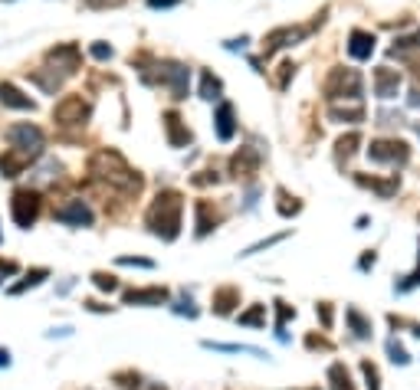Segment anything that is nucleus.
<instances>
[{"instance_id":"3","label":"nucleus","mask_w":420,"mask_h":390,"mask_svg":"<svg viewBox=\"0 0 420 390\" xmlns=\"http://www.w3.org/2000/svg\"><path fill=\"white\" fill-rule=\"evenodd\" d=\"M361 82L358 69H332V76L325 79V99L335 102V99H352V102H361Z\"/></svg>"},{"instance_id":"37","label":"nucleus","mask_w":420,"mask_h":390,"mask_svg":"<svg viewBox=\"0 0 420 390\" xmlns=\"http://www.w3.org/2000/svg\"><path fill=\"white\" fill-rule=\"evenodd\" d=\"M286 237H289V233H276V237H269V239H259V243H253V247H249L247 253H240V256H253V253H263V249L276 247V243H283Z\"/></svg>"},{"instance_id":"33","label":"nucleus","mask_w":420,"mask_h":390,"mask_svg":"<svg viewBox=\"0 0 420 390\" xmlns=\"http://www.w3.org/2000/svg\"><path fill=\"white\" fill-rule=\"evenodd\" d=\"M276 69H279V72H276V76H273V85H276V89H279V92H283L286 85H289V79L296 76V63H289V60H286V63H279V66H276Z\"/></svg>"},{"instance_id":"9","label":"nucleus","mask_w":420,"mask_h":390,"mask_svg":"<svg viewBox=\"0 0 420 390\" xmlns=\"http://www.w3.org/2000/svg\"><path fill=\"white\" fill-rule=\"evenodd\" d=\"M368 158L377 164H407L411 161V148L397 138H381V141H371Z\"/></svg>"},{"instance_id":"7","label":"nucleus","mask_w":420,"mask_h":390,"mask_svg":"<svg viewBox=\"0 0 420 390\" xmlns=\"http://www.w3.org/2000/svg\"><path fill=\"white\" fill-rule=\"evenodd\" d=\"M7 141L14 144L17 151H26L30 158H40V154H43V131H40L36 125H30V121H23V125H10Z\"/></svg>"},{"instance_id":"34","label":"nucleus","mask_w":420,"mask_h":390,"mask_svg":"<svg viewBox=\"0 0 420 390\" xmlns=\"http://www.w3.org/2000/svg\"><path fill=\"white\" fill-rule=\"evenodd\" d=\"M407 50H420V30L414 36H401V40H394L391 56H401V53H407Z\"/></svg>"},{"instance_id":"22","label":"nucleus","mask_w":420,"mask_h":390,"mask_svg":"<svg viewBox=\"0 0 420 390\" xmlns=\"http://www.w3.org/2000/svg\"><path fill=\"white\" fill-rule=\"evenodd\" d=\"M355 180H358L361 187H371V190H375V194H381V197H394L397 194V178L377 180V178H368V174H355Z\"/></svg>"},{"instance_id":"23","label":"nucleus","mask_w":420,"mask_h":390,"mask_svg":"<svg viewBox=\"0 0 420 390\" xmlns=\"http://www.w3.org/2000/svg\"><path fill=\"white\" fill-rule=\"evenodd\" d=\"M207 351H220V354H253V357H266V351L253 348V345H220V341H204Z\"/></svg>"},{"instance_id":"46","label":"nucleus","mask_w":420,"mask_h":390,"mask_svg":"<svg viewBox=\"0 0 420 390\" xmlns=\"http://www.w3.org/2000/svg\"><path fill=\"white\" fill-rule=\"evenodd\" d=\"M119 4H125V0H86L89 10H105V7H119Z\"/></svg>"},{"instance_id":"16","label":"nucleus","mask_w":420,"mask_h":390,"mask_svg":"<svg viewBox=\"0 0 420 390\" xmlns=\"http://www.w3.org/2000/svg\"><path fill=\"white\" fill-rule=\"evenodd\" d=\"M214 125H217V138H220V141H233V135H237V112H233L230 102L217 105Z\"/></svg>"},{"instance_id":"32","label":"nucleus","mask_w":420,"mask_h":390,"mask_svg":"<svg viewBox=\"0 0 420 390\" xmlns=\"http://www.w3.org/2000/svg\"><path fill=\"white\" fill-rule=\"evenodd\" d=\"M358 144H361V135L358 131H352V135H345V138H338V158H352L355 151H358Z\"/></svg>"},{"instance_id":"48","label":"nucleus","mask_w":420,"mask_h":390,"mask_svg":"<svg viewBox=\"0 0 420 390\" xmlns=\"http://www.w3.org/2000/svg\"><path fill=\"white\" fill-rule=\"evenodd\" d=\"M20 266L14 263V259H0V276H17Z\"/></svg>"},{"instance_id":"27","label":"nucleus","mask_w":420,"mask_h":390,"mask_svg":"<svg viewBox=\"0 0 420 390\" xmlns=\"http://www.w3.org/2000/svg\"><path fill=\"white\" fill-rule=\"evenodd\" d=\"M345 318H348V325H352V331H355V338H371V322L368 318H365V315L358 312V308H348V312H345Z\"/></svg>"},{"instance_id":"50","label":"nucleus","mask_w":420,"mask_h":390,"mask_svg":"<svg viewBox=\"0 0 420 390\" xmlns=\"http://www.w3.org/2000/svg\"><path fill=\"white\" fill-rule=\"evenodd\" d=\"M181 0H148V7L151 10H164V7H178Z\"/></svg>"},{"instance_id":"24","label":"nucleus","mask_w":420,"mask_h":390,"mask_svg":"<svg viewBox=\"0 0 420 390\" xmlns=\"http://www.w3.org/2000/svg\"><path fill=\"white\" fill-rule=\"evenodd\" d=\"M328 115H332V121H348V125H358V121H365V109H361V102H355L352 109H342V105H332L328 109Z\"/></svg>"},{"instance_id":"30","label":"nucleus","mask_w":420,"mask_h":390,"mask_svg":"<svg viewBox=\"0 0 420 390\" xmlns=\"http://www.w3.org/2000/svg\"><path fill=\"white\" fill-rule=\"evenodd\" d=\"M273 305H276V335H279V341H286L283 328H286V322H289V318H296V308L286 305V302H273Z\"/></svg>"},{"instance_id":"20","label":"nucleus","mask_w":420,"mask_h":390,"mask_svg":"<svg viewBox=\"0 0 420 390\" xmlns=\"http://www.w3.org/2000/svg\"><path fill=\"white\" fill-rule=\"evenodd\" d=\"M194 213H198V237H207L210 229H217V223H220V210H217L210 200H198L194 204Z\"/></svg>"},{"instance_id":"5","label":"nucleus","mask_w":420,"mask_h":390,"mask_svg":"<svg viewBox=\"0 0 420 390\" xmlns=\"http://www.w3.org/2000/svg\"><path fill=\"white\" fill-rule=\"evenodd\" d=\"M89 115H92V105H89L82 95H66V99L53 109V119H56V125H63V128L86 125Z\"/></svg>"},{"instance_id":"18","label":"nucleus","mask_w":420,"mask_h":390,"mask_svg":"<svg viewBox=\"0 0 420 390\" xmlns=\"http://www.w3.org/2000/svg\"><path fill=\"white\" fill-rule=\"evenodd\" d=\"M0 105H7V109H17V112H33L36 102L30 95H23L14 82H0Z\"/></svg>"},{"instance_id":"11","label":"nucleus","mask_w":420,"mask_h":390,"mask_svg":"<svg viewBox=\"0 0 420 390\" xmlns=\"http://www.w3.org/2000/svg\"><path fill=\"white\" fill-rule=\"evenodd\" d=\"M46 63H50L53 69H60L63 76H76V72H79V50L72 46V43L56 46V50L46 53Z\"/></svg>"},{"instance_id":"35","label":"nucleus","mask_w":420,"mask_h":390,"mask_svg":"<svg viewBox=\"0 0 420 390\" xmlns=\"http://www.w3.org/2000/svg\"><path fill=\"white\" fill-rule=\"evenodd\" d=\"M92 286L99 288V292H115V288H119V279L109 276V272H92Z\"/></svg>"},{"instance_id":"14","label":"nucleus","mask_w":420,"mask_h":390,"mask_svg":"<svg viewBox=\"0 0 420 390\" xmlns=\"http://www.w3.org/2000/svg\"><path fill=\"white\" fill-rule=\"evenodd\" d=\"M401 92V72L391 66L375 69V95L377 99H397Z\"/></svg>"},{"instance_id":"55","label":"nucleus","mask_w":420,"mask_h":390,"mask_svg":"<svg viewBox=\"0 0 420 390\" xmlns=\"http://www.w3.org/2000/svg\"><path fill=\"white\" fill-rule=\"evenodd\" d=\"M145 390H168V387H164V384H148Z\"/></svg>"},{"instance_id":"44","label":"nucleus","mask_w":420,"mask_h":390,"mask_svg":"<svg viewBox=\"0 0 420 390\" xmlns=\"http://www.w3.org/2000/svg\"><path fill=\"white\" fill-rule=\"evenodd\" d=\"M417 286H420V266L404 282H397V292H411V288H417Z\"/></svg>"},{"instance_id":"45","label":"nucleus","mask_w":420,"mask_h":390,"mask_svg":"<svg viewBox=\"0 0 420 390\" xmlns=\"http://www.w3.org/2000/svg\"><path fill=\"white\" fill-rule=\"evenodd\" d=\"M316 315L322 318V328H332V305H328V302H318Z\"/></svg>"},{"instance_id":"38","label":"nucleus","mask_w":420,"mask_h":390,"mask_svg":"<svg viewBox=\"0 0 420 390\" xmlns=\"http://www.w3.org/2000/svg\"><path fill=\"white\" fill-rule=\"evenodd\" d=\"M361 374L368 381V390H381V377H377V367L371 361H361Z\"/></svg>"},{"instance_id":"53","label":"nucleus","mask_w":420,"mask_h":390,"mask_svg":"<svg viewBox=\"0 0 420 390\" xmlns=\"http://www.w3.org/2000/svg\"><path fill=\"white\" fill-rule=\"evenodd\" d=\"M0 367H10V351L0 348Z\"/></svg>"},{"instance_id":"36","label":"nucleus","mask_w":420,"mask_h":390,"mask_svg":"<svg viewBox=\"0 0 420 390\" xmlns=\"http://www.w3.org/2000/svg\"><path fill=\"white\" fill-rule=\"evenodd\" d=\"M387 354H391V361H394V364H407V361H411V357H407V351H404V345L397 338H391L387 341Z\"/></svg>"},{"instance_id":"43","label":"nucleus","mask_w":420,"mask_h":390,"mask_svg":"<svg viewBox=\"0 0 420 390\" xmlns=\"http://www.w3.org/2000/svg\"><path fill=\"white\" fill-rule=\"evenodd\" d=\"M306 348L309 351H332V341L318 338V335H309V338H306Z\"/></svg>"},{"instance_id":"10","label":"nucleus","mask_w":420,"mask_h":390,"mask_svg":"<svg viewBox=\"0 0 420 390\" xmlns=\"http://www.w3.org/2000/svg\"><path fill=\"white\" fill-rule=\"evenodd\" d=\"M53 217L60 223H66V227H92L95 220V213L89 210L86 200H66V204H60L53 210Z\"/></svg>"},{"instance_id":"47","label":"nucleus","mask_w":420,"mask_h":390,"mask_svg":"<svg viewBox=\"0 0 420 390\" xmlns=\"http://www.w3.org/2000/svg\"><path fill=\"white\" fill-rule=\"evenodd\" d=\"M115 384H122V387H138V374H115Z\"/></svg>"},{"instance_id":"31","label":"nucleus","mask_w":420,"mask_h":390,"mask_svg":"<svg viewBox=\"0 0 420 390\" xmlns=\"http://www.w3.org/2000/svg\"><path fill=\"white\" fill-rule=\"evenodd\" d=\"M240 325H253V328H259V325H266V305H249L247 312H240V318H237Z\"/></svg>"},{"instance_id":"42","label":"nucleus","mask_w":420,"mask_h":390,"mask_svg":"<svg viewBox=\"0 0 420 390\" xmlns=\"http://www.w3.org/2000/svg\"><path fill=\"white\" fill-rule=\"evenodd\" d=\"M92 60H99V63H105V60H112V46L109 43H92Z\"/></svg>"},{"instance_id":"15","label":"nucleus","mask_w":420,"mask_h":390,"mask_svg":"<svg viewBox=\"0 0 420 390\" xmlns=\"http://www.w3.org/2000/svg\"><path fill=\"white\" fill-rule=\"evenodd\" d=\"M164 135H168V144L171 148H184L190 144V128L184 125L178 112H164Z\"/></svg>"},{"instance_id":"51","label":"nucleus","mask_w":420,"mask_h":390,"mask_svg":"<svg viewBox=\"0 0 420 390\" xmlns=\"http://www.w3.org/2000/svg\"><path fill=\"white\" fill-rule=\"evenodd\" d=\"M247 36H240V40H227V50H243V46H247Z\"/></svg>"},{"instance_id":"28","label":"nucleus","mask_w":420,"mask_h":390,"mask_svg":"<svg viewBox=\"0 0 420 390\" xmlns=\"http://www.w3.org/2000/svg\"><path fill=\"white\" fill-rule=\"evenodd\" d=\"M276 200H279V204H276V210H279V217H296V213L302 210L299 197H289V190H283V187L276 190Z\"/></svg>"},{"instance_id":"56","label":"nucleus","mask_w":420,"mask_h":390,"mask_svg":"<svg viewBox=\"0 0 420 390\" xmlns=\"http://www.w3.org/2000/svg\"><path fill=\"white\" fill-rule=\"evenodd\" d=\"M309 390H318V387H309Z\"/></svg>"},{"instance_id":"19","label":"nucleus","mask_w":420,"mask_h":390,"mask_svg":"<svg viewBox=\"0 0 420 390\" xmlns=\"http://www.w3.org/2000/svg\"><path fill=\"white\" fill-rule=\"evenodd\" d=\"M371 53H375V33L352 30V36H348V56L352 60H371Z\"/></svg>"},{"instance_id":"49","label":"nucleus","mask_w":420,"mask_h":390,"mask_svg":"<svg viewBox=\"0 0 420 390\" xmlns=\"http://www.w3.org/2000/svg\"><path fill=\"white\" fill-rule=\"evenodd\" d=\"M375 263H377V256L375 253H365V256H361V263H358V269L368 272V269H375Z\"/></svg>"},{"instance_id":"41","label":"nucleus","mask_w":420,"mask_h":390,"mask_svg":"<svg viewBox=\"0 0 420 390\" xmlns=\"http://www.w3.org/2000/svg\"><path fill=\"white\" fill-rule=\"evenodd\" d=\"M217 170H200V174H194V178H190V184L194 187H207V184H217Z\"/></svg>"},{"instance_id":"52","label":"nucleus","mask_w":420,"mask_h":390,"mask_svg":"<svg viewBox=\"0 0 420 390\" xmlns=\"http://www.w3.org/2000/svg\"><path fill=\"white\" fill-rule=\"evenodd\" d=\"M82 305H86L89 312H112L109 305H99V302H82Z\"/></svg>"},{"instance_id":"4","label":"nucleus","mask_w":420,"mask_h":390,"mask_svg":"<svg viewBox=\"0 0 420 390\" xmlns=\"http://www.w3.org/2000/svg\"><path fill=\"white\" fill-rule=\"evenodd\" d=\"M40 210H43V200H40L36 190H30V187L14 190V197H10V217H14V223H17L20 229L33 227L36 217H40Z\"/></svg>"},{"instance_id":"6","label":"nucleus","mask_w":420,"mask_h":390,"mask_svg":"<svg viewBox=\"0 0 420 390\" xmlns=\"http://www.w3.org/2000/svg\"><path fill=\"white\" fill-rule=\"evenodd\" d=\"M158 72H155V82H161V85H168L171 89V95L174 99H188V82H190V69L188 66H181V63H158Z\"/></svg>"},{"instance_id":"13","label":"nucleus","mask_w":420,"mask_h":390,"mask_svg":"<svg viewBox=\"0 0 420 390\" xmlns=\"http://www.w3.org/2000/svg\"><path fill=\"white\" fill-rule=\"evenodd\" d=\"M168 288L164 286H151V288H129L125 296H122V302L125 305H164L168 302Z\"/></svg>"},{"instance_id":"29","label":"nucleus","mask_w":420,"mask_h":390,"mask_svg":"<svg viewBox=\"0 0 420 390\" xmlns=\"http://www.w3.org/2000/svg\"><path fill=\"white\" fill-rule=\"evenodd\" d=\"M43 279H50V269H33L30 276H26L23 282H17V286H10V296H23L26 288H36Z\"/></svg>"},{"instance_id":"54","label":"nucleus","mask_w":420,"mask_h":390,"mask_svg":"<svg viewBox=\"0 0 420 390\" xmlns=\"http://www.w3.org/2000/svg\"><path fill=\"white\" fill-rule=\"evenodd\" d=\"M411 105H414V109H420V89H414V92H411Z\"/></svg>"},{"instance_id":"26","label":"nucleus","mask_w":420,"mask_h":390,"mask_svg":"<svg viewBox=\"0 0 420 390\" xmlns=\"http://www.w3.org/2000/svg\"><path fill=\"white\" fill-rule=\"evenodd\" d=\"M328 384H332V390H355L352 374H348V367H345V364H332V367H328Z\"/></svg>"},{"instance_id":"12","label":"nucleus","mask_w":420,"mask_h":390,"mask_svg":"<svg viewBox=\"0 0 420 390\" xmlns=\"http://www.w3.org/2000/svg\"><path fill=\"white\" fill-rule=\"evenodd\" d=\"M259 164H263V158H259L257 148H240L230 158V174L233 178H253L259 170Z\"/></svg>"},{"instance_id":"17","label":"nucleus","mask_w":420,"mask_h":390,"mask_svg":"<svg viewBox=\"0 0 420 390\" xmlns=\"http://www.w3.org/2000/svg\"><path fill=\"white\" fill-rule=\"evenodd\" d=\"M30 161H36V158H30L26 151H17V148H10V151L0 154V174H4V178H20Z\"/></svg>"},{"instance_id":"39","label":"nucleus","mask_w":420,"mask_h":390,"mask_svg":"<svg viewBox=\"0 0 420 390\" xmlns=\"http://www.w3.org/2000/svg\"><path fill=\"white\" fill-rule=\"evenodd\" d=\"M174 315H188V318H198V305H194V302H190V296H184V298H181V302H174Z\"/></svg>"},{"instance_id":"25","label":"nucleus","mask_w":420,"mask_h":390,"mask_svg":"<svg viewBox=\"0 0 420 390\" xmlns=\"http://www.w3.org/2000/svg\"><path fill=\"white\" fill-rule=\"evenodd\" d=\"M223 95V82L214 76V72H200V99H207V102H214V99H220Z\"/></svg>"},{"instance_id":"8","label":"nucleus","mask_w":420,"mask_h":390,"mask_svg":"<svg viewBox=\"0 0 420 390\" xmlns=\"http://www.w3.org/2000/svg\"><path fill=\"white\" fill-rule=\"evenodd\" d=\"M318 23H322V20H316V23H309V26H279V30H273V33H266L263 56H273V53L283 50V46H296V43L306 40V36H309Z\"/></svg>"},{"instance_id":"21","label":"nucleus","mask_w":420,"mask_h":390,"mask_svg":"<svg viewBox=\"0 0 420 390\" xmlns=\"http://www.w3.org/2000/svg\"><path fill=\"white\" fill-rule=\"evenodd\" d=\"M237 305H240V288L223 286V288H217L214 292V312L217 315H230Z\"/></svg>"},{"instance_id":"40","label":"nucleus","mask_w":420,"mask_h":390,"mask_svg":"<svg viewBox=\"0 0 420 390\" xmlns=\"http://www.w3.org/2000/svg\"><path fill=\"white\" fill-rule=\"evenodd\" d=\"M119 266H138V269H155L151 259H141V256H119Z\"/></svg>"},{"instance_id":"2","label":"nucleus","mask_w":420,"mask_h":390,"mask_svg":"<svg viewBox=\"0 0 420 390\" xmlns=\"http://www.w3.org/2000/svg\"><path fill=\"white\" fill-rule=\"evenodd\" d=\"M181 217H184V197L178 190H161L155 197V204L148 207V229L161 237L164 243L181 237Z\"/></svg>"},{"instance_id":"1","label":"nucleus","mask_w":420,"mask_h":390,"mask_svg":"<svg viewBox=\"0 0 420 390\" xmlns=\"http://www.w3.org/2000/svg\"><path fill=\"white\" fill-rule=\"evenodd\" d=\"M89 174H92L95 180H105L109 187H119L122 194H129V197L141 190V174L131 170L129 161H125L119 151H112V148L92 154V161H89Z\"/></svg>"}]
</instances>
